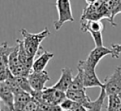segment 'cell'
I'll return each mask as SVG.
<instances>
[{
    "label": "cell",
    "mask_w": 121,
    "mask_h": 111,
    "mask_svg": "<svg viewBox=\"0 0 121 111\" xmlns=\"http://www.w3.org/2000/svg\"><path fill=\"white\" fill-rule=\"evenodd\" d=\"M76 103H77L76 102H74V101H72V100L66 98V99L60 104V106L61 110H64V111H70V110L75 106Z\"/></svg>",
    "instance_id": "7402d4cb"
},
{
    "label": "cell",
    "mask_w": 121,
    "mask_h": 111,
    "mask_svg": "<svg viewBox=\"0 0 121 111\" xmlns=\"http://www.w3.org/2000/svg\"><path fill=\"white\" fill-rule=\"evenodd\" d=\"M65 94H66L67 99H70L79 104H82L83 106H85L91 101L86 94V89H81V90H70L69 89L65 92Z\"/></svg>",
    "instance_id": "7c38bea8"
},
{
    "label": "cell",
    "mask_w": 121,
    "mask_h": 111,
    "mask_svg": "<svg viewBox=\"0 0 121 111\" xmlns=\"http://www.w3.org/2000/svg\"><path fill=\"white\" fill-rule=\"evenodd\" d=\"M117 111H121V106H120V107L118 108V110H117Z\"/></svg>",
    "instance_id": "f546056e"
},
{
    "label": "cell",
    "mask_w": 121,
    "mask_h": 111,
    "mask_svg": "<svg viewBox=\"0 0 121 111\" xmlns=\"http://www.w3.org/2000/svg\"><path fill=\"white\" fill-rule=\"evenodd\" d=\"M118 13H121V5H120V7L118 9Z\"/></svg>",
    "instance_id": "83f0119b"
},
{
    "label": "cell",
    "mask_w": 121,
    "mask_h": 111,
    "mask_svg": "<svg viewBox=\"0 0 121 111\" xmlns=\"http://www.w3.org/2000/svg\"><path fill=\"white\" fill-rule=\"evenodd\" d=\"M107 93L104 88H101L100 94L95 101H90L84 107L87 109V111H102V107L104 104V101L106 99Z\"/></svg>",
    "instance_id": "9a60e30c"
},
{
    "label": "cell",
    "mask_w": 121,
    "mask_h": 111,
    "mask_svg": "<svg viewBox=\"0 0 121 111\" xmlns=\"http://www.w3.org/2000/svg\"><path fill=\"white\" fill-rule=\"evenodd\" d=\"M16 42H17V45H18V47H19V51H18V54H19V60H20V63L24 65H26L27 68H29L30 70H32V65H33V62L34 60L31 59L27 52L26 51L25 49V46H24V43H23V40H19V39H16Z\"/></svg>",
    "instance_id": "5bb4252c"
},
{
    "label": "cell",
    "mask_w": 121,
    "mask_h": 111,
    "mask_svg": "<svg viewBox=\"0 0 121 111\" xmlns=\"http://www.w3.org/2000/svg\"><path fill=\"white\" fill-rule=\"evenodd\" d=\"M23 111H43V110L42 106L40 105V103L32 98V100L26 104V106L25 107Z\"/></svg>",
    "instance_id": "ffe728a7"
},
{
    "label": "cell",
    "mask_w": 121,
    "mask_h": 111,
    "mask_svg": "<svg viewBox=\"0 0 121 111\" xmlns=\"http://www.w3.org/2000/svg\"><path fill=\"white\" fill-rule=\"evenodd\" d=\"M50 80L48 72L46 70L41 71V72H34L32 71L28 76V81L31 85V88L33 91L39 92L43 91L45 88V83Z\"/></svg>",
    "instance_id": "ba28073f"
},
{
    "label": "cell",
    "mask_w": 121,
    "mask_h": 111,
    "mask_svg": "<svg viewBox=\"0 0 121 111\" xmlns=\"http://www.w3.org/2000/svg\"><path fill=\"white\" fill-rule=\"evenodd\" d=\"M20 32L23 36V43L26 51L27 52L28 56L34 60V58L37 56V54L40 52L42 48L41 43L50 35L48 28L45 27V28H43L42 31L38 33H31L25 28L21 29Z\"/></svg>",
    "instance_id": "6da1fadb"
},
{
    "label": "cell",
    "mask_w": 121,
    "mask_h": 111,
    "mask_svg": "<svg viewBox=\"0 0 121 111\" xmlns=\"http://www.w3.org/2000/svg\"><path fill=\"white\" fill-rule=\"evenodd\" d=\"M95 46H103V37H102V32H91L90 33Z\"/></svg>",
    "instance_id": "44dd1931"
},
{
    "label": "cell",
    "mask_w": 121,
    "mask_h": 111,
    "mask_svg": "<svg viewBox=\"0 0 121 111\" xmlns=\"http://www.w3.org/2000/svg\"><path fill=\"white\" fill-rule=\"evenodd\" d=\"M120 106H121V100L118 95H109L108 96L107 111H117Z\"/></svg>",
    "instance_id": "ac0fdd59"
},
{
    "label": "cell",
    "mask_w": 121,
    "mask_h": 111,
    "mask_svg": "<svg viewBox=\"0 0 121 111\" xmlns=\"http://www.w3.org/2000/svg\"><path fill=\"white\" fill-rule=\"evenodd\" d=\"M14 46L10 47L8 46L7 42H3L0 46V80L1 82H5L9 71V57Z\"/></svg>",
    "instance_id": "8992f818"
},
{
    "label": "cell",
    "mask_w": 121,
    "mask_h": 111,
    "mask_svg": "<svg viewBox=\"0 0 121 111\" xmlns=\"http://www.w3.org/2000/svg\"><path fill=\"white\" fill-rule=\"evenodd\" d=\"M1 111H9V109L6 107V108H2V109H1Z\"/></svg>",
    "instance_id": "4316f807"
},
{
    "label": "cell",
    "mask_w": 121,
    "mask_h": 111,
    "mask_svg": "<svg viewBox=\"0 0 121 111\" xmlns=\"http://www.w3.org/2000/svg\"><path fill=\"white\" fill-rule=\"evenodd\" d=\"M32 100V96L29 93L22 91L14 95V111H23L26 104Z\"/></svg>",
    "instance_id": "4fadbf2b"
},
{
    "label": "cell",
    "mask_w": 121,
    "mask_h": 111,
    "mask_svg": "<svg viewBox=\"0 0 121 111\" xmlns=\"http://www.w3.org/2000/svg\"><path fill=\"white\" fill-rule=\"evenodd\" d=\"M78 69L77 75L74 77L72 84L70 86V90H81V89H86L84 86V80H83V74L80 69Z\"/></svg>",
    "instance_id": "e0dca14e"
},
{
    "label": "cell",
    "mask_w": 121,
    "mask_h": 111,
    "mask_svg": "<svg viewBox=\"0 0 121 111\" xmlns=\"http://www.w3.org/2000/svg\"><path fill=\"white\" fill-rule=\"evenodd\" d=\"M56 8L58 11V19L53 23V26L56 30H59L66 22H73L74 17L70 0H56Z\"/></svg>",
    "instance_id": "3957f363"
},
{
    "label": "cell",
    "mask_w": 121,
    "mask_h": 111,
    "mask_svg": "<svg viewBox=\"0 0 121 111\" xmlns=\"http://www.w3.org/2000/svg\"><path fill=\"white\" fill-rule=\"evenodd\" d=\"M77 68L80 69L83 74V80H84V86L85 88L89 87H104V83L98 79L95 73V68L91 66L85 60L79 61L78 64Z\"/></svg>",
    "instance_id": "277c9868"
},
{
    "label": "cell",
    "mask_w": 121,
    "mask_h": 111,
    "mask_svg": "<svg viewBox=\"0 0 121 111\" xmlns=\"http://www.w3.org/2000/svg\"><path fill=\"white\" fill-rule=\"evenodd\" d=\"M97 1L100 2V3H109L110 0H97Z\"/></svg>",
    "instance_id": "484cf974"
},
{
    "label": "cell",
    "mask_w": 121,
    "mask_h": 111,
    "mask_svg": "<svg viewBox=\"0 0 121 111\" xmlns=\"http://www.w3.org/2000/svg\"><path fill=\"white\" fill-rule=\"evenodd\" d=\"M85 2L87 4V6H89V5H94L95 3H96L97 0H85Z\"/></svg>",
    "instance_id": "d4e9b609"
},
{
    "label": "cell",
    "mask_w": 121,
    "mask_h": 111,
    "mask_svg": "<svg viewBox=\"0 0 121 111\" xmlns=\"http://www.w3.org/2000/svg\"><path fill=\"white\" fill-rule=\"evenodd\" d=\"M54 57V54L51 52H48L46 50H43L41 54L38 55L36 59H34L33 65H32V71L34 72H41L43 71L45 66L47 65L48 62Z\"/></svg>",
    "instance_id": "8fae6325"
},
{
    "label": "cell",
    "mask_w": 121,
    "mask_h": 111,
    "mask_svg": "<svg viewBox=\"0 0 121 111\" xmlns=\"http://www.w3.org/2000/svg\"><path fill=\"white\" fill-rule=\"evenodd\" d=\"M112 49L114 53V58H118L119 54L121 53V44H112Z\"/></svg>",
    "instance_id": "603a6c76"
},
{
    "label": "cell",
    "mask_w": 121,
    "mask_h": 111,
    "mask_svg": "<svg viewBox=\"0 0 121 111\" xmlns=\"http://www.w3.org/2000/svg\"><path fill=\"white\" fill-rule=\"evenodd\" d=\"M73 79H74V77L72 75V70L69 67H64L61 69V74H60L59 81L52 86L56 89L66 92L67 90H69V88L72 84Z\"/></svg>",
    "instance_id": "9c48e42d"
},
{
    "label": "cell",
    "mask_w": 121,
    "mask_h": 111,
    "mask_svg": "<svg viewBox=\"0 0 121 111\" xmlns=\"http://www.w3.org/2000/svg\"><path fill=\"white\" fill-rule=\"evenodd\" d=\"M31 96L35 101L40 103H51L56 105H60L66 99L65 92L56 89L53 86L45 87L43 91L39 92L33 91Z\"/></svg>",
    "instance_id": "7a4b0ae2"
},
{
    "label": "cell",
    "mask_w": 121,
    "mask_h": 111,
    "mask_svg": "<svg viewBox=\"0 0 121 111\" xmlns=\"http://www.w3.org/2000/svg\"><path fill=\"white\" fill-rule=\"evenodd\" d=\"M118 96H119V98H120V100H121V92L118 94Z\"/></svg>",
    "instance_id": "f1b7e54d"
},
{
    "label": "cell",
    "mask_w": 121,
    "mask_h": 111,
    "mask_svg": "<svg viewBox=\"0 0 121 111\" xmlns=\"http://www.w3.org/2000/svg\"><path fill=\"white\" fill-rule=\"evenodd\" d=\"M104 26L101 21H85L80 23V30L83 32H102Z\"/></svg>",
    "instance_id": "2e32d148"
},
{
    "label": "cell",
    "mask_w": 121,
    "mask_h": 111,
    "mask_svg": "<svg viewBox=\"0 0 121 111\" xmlns=\"http://www.w3.org/2000/svg\"><path fill=\"white\" fill-rule=\"evenodd\" d=\"M103 83V88L108 96L118 95L121 92V66H117L115 70L104 80Z\"/></svg>",
    "instance_id": "5b68a950"
},
{
    "label": "cell",
    "mask_w": 121,
    "mask_h": 111,
    "mask_svg": "<svg viewBox=\"0 0 121 111\" xmlns=\"http://www.w3.org/2000/svg\"><path fill=\"white\" fill-rule=\"evenodd\" d=\"M70 111H87V109L82 105V104H79V103H76L75 106L70 110Z\"/></svg>",
    "instance_id": "cb8c5ba5"
},
{
    "label": "cell",
    "mask_w": 121,
    "mask_h": 111,
    "mask_svg": "<svg viewBox=\"0 0 121 111\" xmlns=\"http://www.w3.org/2000/svg\"><path fill=\"white\" fill-rule=\"evenodd\" d=\"M61 111H64V110H61Z\"/></svg>",
    "instance_id": "4dcf8cb0"
},
{
    "label": "cell",
    "mask_w": 121,
    "mask_h": 111,
    "mask_svg": "<svg viewBox=\"0 0 121 111\" xmlns=\"http://www.w3.org/2000/svg\"><path fill=\"white\" fill-rule=\"evenodd\" d=\"M16 79V82L18 83V85L20 86V88L26 92V93H29L30 95L33 93V89L31 88V85L29 83V81H28V77H15Z\"/></svg>",
    "instance_id": "d6986e66"
},
{
    "label": "cell",
    "mask_w": 121,
    "mask_h": 111,
    "mask_svg": "<svg viewBox=\"0 0 121 111\" xmlns=\"http://www.w3.org/2000/svg\"><path fill=\"white\" fill-rule=\"evenodd\" d=\"M107 55H111L112 58H114V53L112 48H107L105 46H95V48L91 50L85 61L91 66L95 68L100 60Z\"/></svg>",
    "instance_id": "52a82bcc"
},
{
    "label": "cell",
    "mask_w": 121,
    "mask_h": 111,
    "mask_svg": "<svg viewBox=\"0 0 121 111\" xmlns=\"http://www.w3.org/2000/svg\"><path fill=\"white\" fill-rule=\"evenodd\" d=\"M0 98L9 111H14V94L5 82H0Z\"/></svg>",
    "instance_id": "30bf717a"
}]
</instances>
